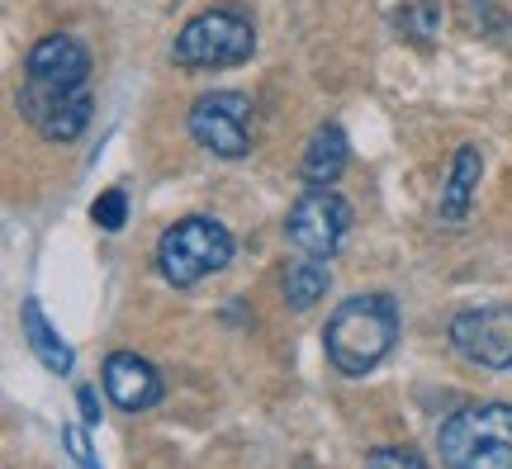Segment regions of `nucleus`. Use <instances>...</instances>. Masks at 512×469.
Wrapping results in <instances>:
<instances>
[{"mask_svg":"<svg viewBox=\"0 0 512 469\" xmlns=\"http://www.w3.org/2000/svg\"><path fill=\"white\" fill-rule=\"evenodd\" d=\"M399 342V304L389 294H351L332 308L323 327V351L337 375L361 379Z\"/></svg>","mask_w":512,"mask_h":469,"instance_id":"f257e3e1","label":"nucleus"},{"mask_svg":"<svg viewBox=\"0 0 512 469\" xmlns=\"http://www.w3.org/2000/svg\"><path fill=\"white\" fill-rule=\"evenodd\" d=\"M86 432H91L86 417H81V422H67V427H62V441H67V451H72L81 465H95V451H91V441H86Z\"/></svg>","mask_w":512,"mask_h":469,"instance_id":"dca6fc26","label":"nucleus"},{"mask_svg":"<svg viewBox=\"0 0 512 469\" xmlns=\"http://www.w3.org/2000/svg\"><path fill=\"white\" fill-rule=\"evenodd\" d=\"M351 233V204L332 185H309L304 195L290 204L285 214V237L299 256H332L342 252V242Z\"/></svg>","mask_w":512,"mask_h":469,"instance_id":"423d86ee","label":"nucleus"},{"mask_svg":"<svg viewBox=\"0 0 512 469\" xmlns=\"http://www.w3.org/2000/svg\"><path fill=\"white\" fill-rule=\"evenodd\" d=\"M24 67H29V81L48 86V91H86V81H91V53L72 34L38 38L24 57Z\"/></svg>","mask_w":512,"mask_h":469,"instance_id":"1a4fd4ad","label":"nucleus"},{"mask_svg":"<svg viewBox=\"0 0 512 469\" xmlns=\"http://www.w3.org/2000/svg\"><path fill=\"white\" fill-rule=\"evenodd\" d=\"M76 403H81V417H86V422H100V403H95V389L91 384H81V389H76Z\"/></svg>","mask_w":512,"mask_h":469,"instance_id":"a211bd4d","label":"nucleus"},{"mask_svg":"<svg viewBox=\"0 0 512 469\" xmlns=\"http://www.w3.org/2000/svg\"><path fill=\"white\" fill-rule=\"evenodd\" d=\"M19 327H24V342H29V351H34V361L43 365V370H53V375H72L76 351L62 342V332L48 323V313H43L38 299H24V304H19Z\"/></svg>","mask_w":512,"mask_h":469,"instance_id":"ddd939ff","label":"nucleus"},{"mask_svg":"<svg viewBox=\"0 0 512 469\" xmlns=\"http://www.w3.org/2000/svg\"><path fill=\"white\" fill-rule=\"evenodd\" d=\"M479 176H484V157H479V147H460L456 157H451L446 185H441V195H437V218L441 223H465V218H470Z\"/></svg>","mask_w":512,"mask_h":469,"instance_id":"f8f14e48","label":"nucleus"},{"mask_svg":"<svg viewBox=\"0 0 512 469\" xmlns=\"http://www.w3.org/2000/svg\"><path fill=\"white\" fill-rule=\"evenodd\" d=\"M451 346L470 365L484 370H512V304H489V308H465L451 318Z\"/></svg>","mask_w":512,"mask_h":469,"instance_id":"0eeeda50","label":"nucleus"},{"mask_svg":"<svg viewBox=\"0 0 512 469\" xmlns=\"http://www.w3.org/2000/svg\"><path fill=\"white\" fill-rule=\"evenodd\" d=\"M437 451L451 469H512V403H465L441 422Z\"/></svg>","mask_w":512,"mask_h":469,"instance_id":"f03ea898","label":"nucleus"},{"mask_svg":"<svg viewBox=\"0 0 512 469\" xmlns=\"http://www.w3.org/2000/svg\"><path fill=\"white\" fill-rule=\"evenodd\" d=\"M19 114L53 143H72L91 124V95L86 91H48V86H24L19 91Z\"/></svg>","mask_w":512,"mask_h":469,"instance_id":"6e6552de","label":"nucleus"},{"mask_svg":"<svg viewBox=\"0 0 512 469\" xmlns=\"http://www.w3.org/2000/svg\"><path fill=\"white\" fill-rule=\"evenodd\" d=\"M105 398H110L114 408H124V413H147V408H157L166 394L162 375H157V365L138 356V351H114L105 356Z\"/></svg>","mask_w":512,"mask_h":469,"instance_id":"9d476101","label":"nucleus"},{"mask_svg":"<svg viewBox=\"0 0 512 469\" xmlns=\"http://www.w3.org/2000/svg\"><path fill=\"white\" fill-rule=\"evenodd\" d=\"M233 233L223 228L219 218L190 214L181 223H171L157 242V275L176 289H195L200 280L219 275L233 261Z\"/></svg>","mask_w":512,"mask_h":469,"instance_id":"7ed1b4c3","label":"nucleus"},{"mask_svg":"<svg viewBox=\"0 0 512 469\" xmlns=\"http://www.w3.org/2000/svg\"><path fill=\"white\" fill-rule=\"evenodd\" d=\"M185 128L204 152H214L223 162H242L256 143V109L238 91H209L190 105Z\"/></svg>","mask_w":512,"mask_h":469,"instance_id":"39448f33","label":"nucleus"},{"mask_svg":"<svg viewBox=\"0 0 512 469\" xmlns=\"http://www.w3.org/2000/svg\"><path fill=\"white\" fill-rule=\"evenodd\" d=\"M280 285H285V304H290V313H304V308H313L332 289V271H328L323 256H299V261L285 266Z\"/></svg>","mask_w":512,"mask_h":469,"instance_id":"4468645a","label":"nucleus"},{"mask_svg":"<svg viewBox=\"0 0 512 469\" xmlns=\"http://www.w3.org/2000/svg\"><path fill=\"white\" fill-rule=\"evenodd\" d=\"M256 53V24L242 15L238 5H214L185 19V29L171 43V57L190 67V72H209V67H242Z\"/></svg>","mask_w":512,"mask_h":469,"instance_id":"20e7f679","label":"nucleus"},{"mask_svg":"<svg viewBox=\"0 0 512 469\" xmlns=\"http://www.w3.org/2000/svg\"><path fill=\"white\" fill-rule=\"evenodd\" d=\"M91 214H95V223H100L105 233H119V228H124V218H128V195L124 190H105V195L91 204Z\"/></svg>","mask_w":512,"mask_h":469,"instance_id":"2eb2a0df","label":"nucleus"},{"mask_svg":"<svg viewBox=\"0 0 512 469\" xmlns=\"http://www.w3.org/2000/svg\"><path fill=\"white\" fill-rule=\"evenodd\" d=\"M351 162V143H347V128L342 124H318L313 128L309 147L299 157V181L304 185H337L347 176Z\"/></svg>","mask_w":512,"mask_h":469,"instance_id":"9b49d317","label":"nucleus"},{"mask_svg":"<svg viewBox=\"0 0 512 469\" xmlns=\"http://www.w3.org/2000/svg\"><path fill=\"white\" fill-rule=\"evenodd\" d=\"M366 465H413L418 469V465H427V460H422L413 446H403V451L394 446V451H366Z\"/></svg>","mask_w":512,"mask_h":469,"instance_id":"f3484780","label":"nucleus"}]
</instances>
